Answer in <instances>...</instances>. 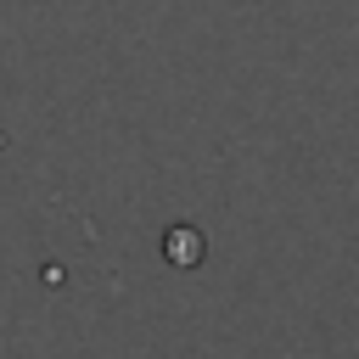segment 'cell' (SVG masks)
Masks as SVG:
<instances>
[{"label": "cell", "instance_id": "obj_1", "mask_svg": "<svg viewBox=\"0 0 359 359\" xmlns=\"http://www.w3.org/2000/svg\"><path fill=\"white\" fill-rule=\"evenodd\" d=\"M163 247H168V258H185V264H196V258H202V236H196V230H174Z\"/></svg>", "mask_w": 359, "mask_h": 359}]
</instances>
